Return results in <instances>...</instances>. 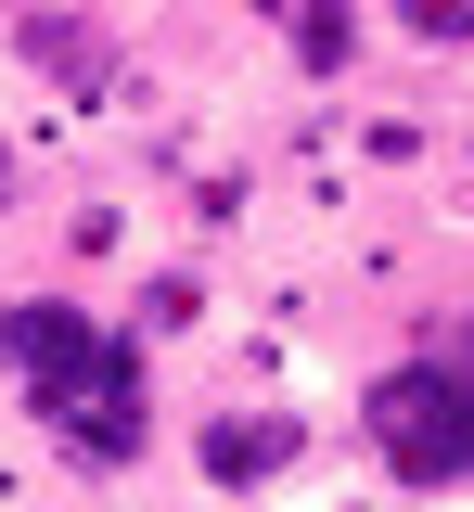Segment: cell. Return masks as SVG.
Masks as SVG:
<instances>
[{"label": "cell", "mask_w": 474, "mask_h": 512, "mask_svg": "<svg viewBox=\"0 0 474 512\" xmlns=\"http://www.w3.org/2000/svg\"><path fill=\"white\" fill-rule=\"evenodd\" d=\"M0 359L26 372V397H39V423L77 448V461H141V346L129 333H103L90 308H0Z\"/></svg>", "instance_id": "1"}, {"label": "cell", "mask_w": 474, "mask_h": 512, "mask_svg": "<svg viewBox=\"0 0 474 512\" xmlns=\"http://www.w3.org/2000/svg\"><path fill=\"white\" fill-rule=\"evenodd\" d=\"M372 448L398 461L410 487H462L474 474V359L436 346V359H398L372 384Z\"/></svg>", "instance_id": "2"}, {"label": "cell", "mask_w": 474, "mask_h": 512, "mask_svg": "<svg viewBox=\"0 0 474 512\" xmlns=\"http://www.w3.org/2000/svg\"><path fill=\"white\" fill-rule=\"evenodd\" d=\"M282 423H218V436H205V461H218V474H257V461H282Z\"/></svg>", "instance_id": "3"}, {"label": "cell", "mask_w": 474, "mask_h": 512, "mask_svg": "<svg viewBox=\"0 0 474 512\" xmlns=\"http://www.w3.org/2000/svg\"><path fill=\"white\" fill-rule=\"evenodd\" d=\"M410 26H423V39H462V26H474V0H410Z\"/></svg>", "instance_id": "4"}, {"label": "cell", "mask_w": 474, "mask_h": 512, "mask_svg": "<svg viewBox=\"0 0 474 512\" xmlns=\"http://www.w3.org/2000/svg\"><path fill=\"white\" fill-rule=\"evenodd\" d=\"M462 359H474V333H462Z\"/></svg>", "instance_id": "5"}]
</instances>
